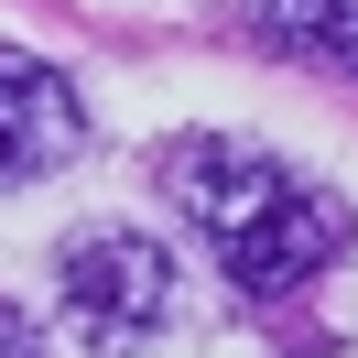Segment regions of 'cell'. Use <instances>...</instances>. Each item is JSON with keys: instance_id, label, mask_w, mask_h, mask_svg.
Returning <instances> with one entry per match:
<instances>
[{"instance_id": "cell-3", "label": "cell", "mask_w": 358, "mask_h": 358, "mask_svg": "<svg viewBox=\"0 0 358 358\" xmlns=\"http://www.w3.org/2000/svg\"><path fill=\"white\" fill-rule=\"evenodd\" d=\"M87 120H76V87L44 66V55L0 44V185H33L55 163H76Z\"/></svg>"}, {"instance_id": "cell-4", "label": "cell", "mask_w": 358, "mask_h": 358, "mask_svg": "<svg viewBox=\"0 0 358 358\" xmlns=\"http://www.w3.org/2000/svg\"><path fill=\"white\" fill-rule=\"evenodd\" d=\"M250 22L282 55H315V66L358 76V0H250Z\"/></svg>"}, {"instance_id": "cell-5", "label": "cell", "mask_w": 358, "mask_h": 358, "mask_svg": "<svg viewBox=\"0 0 358 358\" xmlns=\"http://www.w3.org/2000/svg\"><path fill=\"white\" fill-rule=\"evenodd\" d=\"M0 358H44V336H33L22 304H0Z\"/></svg>"}, {"instance_id": "cell-1", "label": "cell", "mask_w": 358, "mask_h": 358, "mask_svg": "<svg viewBox=\"0 0 358 358\" xmlns=\"http://www.w3.org/2000/svg\"><path fill=\"white\" fill-rule=\"evenodd\" d=\"M163 196L217 250V271L239 293H304L348 250V206L326 185H304L282 152H261V141H174L163 152Z\"/></svg>"}, {"instance_id": "cell-2", "label": "cell", "mask_w": 358, "mask_h": 358, "mask_svg": "<svg viewBox=\"0 0 358 358\" xmlns=\"http://www.w3.org/2000/svg\"><path fill=\"white\" fill-rule=\"evenodd\" d=\"M55 304H66V336H87L98 358H131L163 336V315H174V261H163V239H141V228H87V239H66V261H55Z\"/></svg>"}]
</instances>
